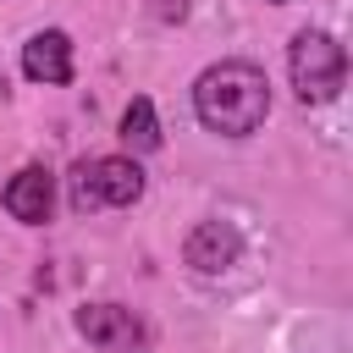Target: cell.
<instances>
[{"instance_id": "30bf717a", "label": "cell", "mask_w": 353, "mask_h": 353, "mask_svg": "<svg viewBox=\"0 0 353 353\" xmlns=\"http://www.w3.org/2000/svg\"><path fill=\"white\" fill-rule=\"evenodd\" d=\"M270 6H281V0H270Z\"/></svg>"}, {"instance_id": "7a4b0ae2", "label": "cell", "mask_w": 353, "mask_h": 353, "mask_svg": "<svg viewBox=\"0 0 353 353\" xmlns=\"http://www.w3.org/2000/svg\"><path fill=\"white\" fill-rule=\"evenodd\" d=\"M287 72H292V88H298L303 105H325V99H336L342 77H347V55H342V44L331 33L303 28L292 39V50H287Z\"/></svg>"}, {"instance_id": "6da1fadb", "label": "cell", "mask_w": 353, "mask_h": 353, "mask_svg": "<svg viewBox=\"0 0 353 353\" xmlns=\"http://www.w3.org/2000/svg\"><path fill=\"white\" fill-rule=\"evenodd\" d=\"M193 110H199V121H204L210 132H221V138H248V132H259L265 116H270V83H265V72L248 66V61H221V66L199 72V83H193Z\"/></svg>"}, {"instance_id": "9c48e42d", "label": "cell", "mask_w": 353, "mask_h": 353, "mask_svg": "<svg viewBox=\"0 0 353 353\" xmlns=\"http://www.w3.org/2000/svg\"><path fill=\"white\" fill-rule=\"evenodd\" d=\"M0 99H6V77H0Z\"/></svg>"}, {"instance_id": "5b68a950", "label": "cell", "mask_w": 353, "mask_h": 353, "mask_svg": "<svg viewBox=\"0 0 353 353\" xmlns=\"http://www.w3.org/2000/svg\"><path fill=\"white\" fill-rule=\"evenodd\" d=\"M22 72L33 83H72V39L61 28H44L22 44Z\"/></svg>"}, {"instance_id": "8992f818", "label": "cell", "mask_w": 353, "mask_h": 353, "mask_svg": "<svg viewBox=\"0 0 353 353\" xmlns=\"http://www.w3.org/2000/svg\"><path fill=\"white\" fill-rule=\"evenodd\" d=\"M50 204H55V182H50L44 165H28V171H17V176L6 182V210H11L17 221L39 226V221H50Z\"/></svg>"}, {"instance_id": "52a82bcc", "label": "cell", "mask_w": 353, "mask_h": 353, "mask_svg": "<svg viewBox=\"0 0 353 353\" xmlns=\"http://www.w3.org/2000/svg\"><path fill=\"white\" fill-rule=\"evenodd\" d=\"M77 331L94 342V347H132L138 342V320L116 303H88L77 309Z\"/></svg>"}, {"instance_id": "277c9868", "label": "cell", "mask_w": 353, "mask_h": 353, "mask_svg": "<svg viewBox=\"0 0 353 353\" xmlns=\"http://www.w3.org/2000/svg\"><path fill=\"white\" fill-rule=\"evenodd\" d=\"M237 254H243V237H237L232 221H199V226L188 232V243H182V259H188L193 270H204V276L232 270Z\"/></svg>"}, {"instance_id": "3957f363", "label": "cell", "mask_w": 353, "mask_h": 353, "mask_svg": "<svg viewBox=\"0 0 353 353\" xmlns=\"http://www.w3.org/2000/svg\"><path fill=\"white\" fill-rule=\"evenodd\" d=\"M138 193H143V171H138V160H127V154H105V160H83L77 171H72V204L88 215V210H99V204H138Z\"/></svg>"}, {"instance_id": "ba28073f", "label": "cell", "mask_w": 353, "mask_h": 353, "mask_svg": "<svg viewBox=\"0 0 353 353\" xmlns=\"http://www.w3.org/2000/svg\"><path fill=\"white\" fill-rule=\"evenodd\" d=\"M121 138H127V149H138V154L160 149V121H154V105H149L143 94L121 110Z\"/></svg>"}]
</instances>
